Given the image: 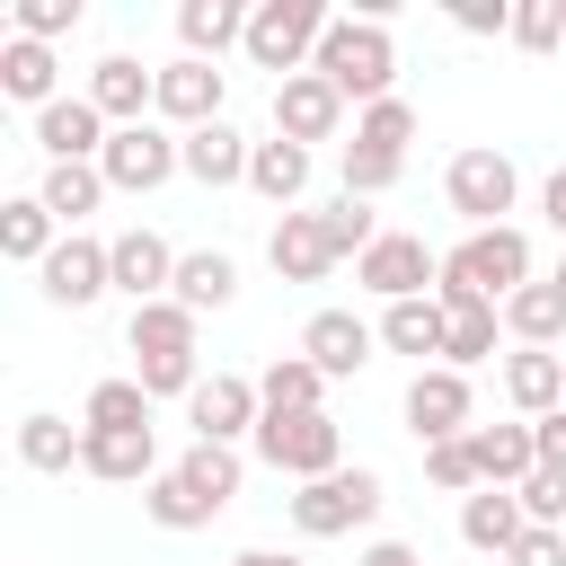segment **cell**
Wrapping results in <instances>:
<instances>
[{"instance_id":"1","label":"cell","mask_w":566,"mask_h":566,"mask_svg":"<svg viewBox=\"0 0 566 566\" xmlns=\"http://www.w3.org/2000/svg\"><path fill=\"white\" fill-rule=\"evenodd\" d=\"M195 336H203V318H195V310H177V301H142V310L124 318L133 380H142L150 398H195V380H203Z\"/></svg>"},{"instance_id":"44","label":"cell","mask_w":566,"mask_h":566,"mask_svg":"<svg viewBox=\"0 0 566 566\" xmlns=\"http://www.w3.org/2000/svg\"><path fill=\"white\" fill-rule=\"evenodd\" d=\"M80 27V0H18L9 9V35H35V44H62Z\"/></svg>"},{"instance_id":"26","label":"cell","mask_w":566,"mask_h":566,"mask_svg":"<svg viewBox=\"0 0 566 566\" xmlns=\"http://www.w3.org/2000/svg\"><path fill=\"white\" fill-rule=\"evenodd\" d=\"M168 301H177V310H195V318H203V310H230V301H239V256H230V248H186V256H177V292H168Z\"/></svg>"},{"instance_id":"12","label":"cell","mask_w":566,"mask_h":566,"mask_svg":"<svg viewBox=\"0 0 566 566\" xmlns=\"http://www.w3.org/2000/svg\"><path fill=\"white\" fill-rule=\"evenodd\" d=\"M186 424H195V442H230L239 451V433L265 424V398H256L248 371H203L195 398H186Z\"/></svg>"},{"instance_id":"5","label":"cell","mask_w":566,"mask_h":566,"mask_svg":"<svg viewBox=\"0 0 566 566\" xmlns=\"http://www.w3.org/2000/svg\"><path fill=\"white\" fill-rule=\"evenodd\" d=\"M380 504H389V486H380V469H363V460L283 495V513H292V531H301V539H345V531H363Z\"/></svg>"},{"instance_id":"34","label":"cell","mask_w":566,"mask_h":566,"mask_svg":"<svg viewBox=\"0 0 566 566\" xmlns=\"http://www.w3.org/2000/svg\"><path fill=\"white\" fill-rule=\"evenodd\" d=\"M80 433H88V424L35 407V416H18V460H27L35 478H62V469H80Z\"/></svg>"},{"instance_id":"23","label":"cell","mask_w":566,"mask_h":566,"mask_svg":"<svg viewBox=\"0 0 566 566\" xmlns=\"http://www.w3.org/2000/svg\"><path fill=\"white\" fill-rule=\"evenodd\" d=\"M504 398H513V416H557L566 407V354H548V345H522V354H504Z\"/></svg>"},{"instance_id":"39","label":"cell","mask_w":566,"mask_h":566,"mask_svg":"<svg viewBox=\"0 0 566 566\" xmlns=\"http://www.w3.org/2000/svg\"><path fill=\"white\" fill-rule=\"evenodd\" d=\"M354 142H363V150H389V159H407V142H416V106H407V97H380V106H363V115H354Z\"/></svg>"},{"instance_id":"36","label":"cell","mask_w":566,"mask_h":566,"mask_svg":"<svg viewBox=\"0 0 566 566\" xmlns=\"http://www.w3.org/2000/svg\"><path fill=\"white\" fill-rule=\"evenodd\" d=\"M150 407H159V398L124 371V380H97V389H88L80 424H88V433H150Z\"/></svg>"},{"instance_id":"10","label":"cell","mask_w":566,"mask_h":566,"mask_svg":"<svg viewBox=\"0 0 566 566\" xmlns=\"http://www.w3.org/2000/svg\"><path fill=\"white\" fill-rule=\"evenodd\" d=\"M398 416H407V433H416V442H451V433H478V389H469V371L424 363V371L407 380Z\"/></svg>"},{"instance_id":"18","label":"cell","mask_w":566,"mask_h":566,"mask_svg":"<svg viewBox=\"0 0 566 566\" xmlns=\"http://www.w3.org/2000/svg\"><path fill=\"white\" fill-rule=\"evenodd\" d=\"M265 265H274L283 283H327L345 256L327 248V221H318V212H283L274 239H265Z\"/></svg>"},{"instance_id":"37","label":"cell","mask_w":566,"mask_h":566,"mask_svg":"<svg viewBox=\"0 0 566 566\" xmlns=\"http://www.w3.org/2000/svg\"><path fill=\"white\" fill-rule=\"evenodd\" d=\"M504 327H513L522 345H548V354H557V336H566V301H557V283H522V292L504 301Z\"/></svg>"},{"instance_id":"17","label":"cell","mask_w":566,"mask_h":566,"mask_svg":"<svg viewBox=\"0 0 566 566\" xmlns=\"http://www.w3.org/2000/svg\"><path fill=\"white\" fill-rule=\"evenodd\" d=\"M106 115L88 106V97H53L44 115H35V150H44V168H71V159H97L106 150Z\"/></svg>"},{"instance_id":"43","label":"cell","mask_w":566,"mask_h":566,"mask_svg":"<svg viewBox=\"0 0 566 566\" xmlns=\"http://www.w3.org/2000/svg\"><path fill=\"white\" fill-rule=\"evenodd\" d=\"M336 168H345V195H363V203H371V195H389V186L407 177V159H389V150H363V142H345V159H336Z\"/></svg>"},{"instance_id":"9","label":"cell","mask_w":566,"mask_h":566,"mask_svg":"<svg viewBox=\"0 0 566 566\" xmlns=\"http://www.w3.org/2000/svg\"><path fill=\"white\" fill-rule=\"evenodd\" d=\"M354 283H363L380 310H389V301H424V292L442 283V256H433L416 230H380V239L354 256Z\"/></svg>"},{"instance_id":"28","label":"cell","mask_w":566,"mask_h":566,"mask_svg":"<svg viewBox=\"0 0 566 566\" xmlns=\"http://www.w3.org/2000/svg\"><path fill=\"white\" fill-rule=\"evenodd\" d=\"M168 469H177V486H186L195 504H212V513H230V495H239V478H248V460H239L230 442H186Z\"/></svg>"},{"instance_id":"48","label":"cell","mask_w":566,"mask_h":566,"mask_svg":"<svg viewBox=\"0 0 566 566\" xmlns=\"http://www.w3.org/2000/svg\"><path fill=\"white\" fill-rule=\"evenodd\" d=\"M531 433H539V469H566V407H557V416H539Z\"/></svg>"},{"instance_id":"4","label":"cell","mask_w":566,"mask_h":566,"mask_svg":"<svg viewBox=\"0 0 566 566\" xmlns=\"http://www.w3.org/2000/svg\"><path fill=\"white\" fill-rule=\"evenodd\" d=\"M327 0H256L248 9V62L256 71H274V80H292V71H310L318 62V44H327Z\"/></svg>"},{"instance_id":"45","label":"cell","mask_w":566,"mask_h":566,"mask_svg":"<svg viewBox=\"0 0 566 566\" xmlns=\"http://www.w3.org/2000/svg\"><path fill=\"white\" fill-rule=\"evenodd\" d=\"M513 495H522V513H531L539 531H566V469H531Z\"/></svg>"},{"instance_id":"41","label":"cell","mask_w":566,"mask_h":566,"mask_svg":"<svg viewBox=\"0 0 566 566\" xmlns=\"http://www.w3.org/2000/svg\"><path fill=\"white\" fill-rule=\"evenodd\" d=\"M318 221H327V248H336V256H363V248L380 239V212H371L363 195H336V203H327Z\"/></svg>"},{"instance_id":"38","label":"cell","mask_w":566,"mask_h":566,"mask_svg":"<svg viewBox=\"0 0 566 566\" xmlns=\"http://www.w3.org/2000/svg\"><path fill=\"white\" fill-rule=\"evenodd\" d=\"M142 513H150V522H159V531H212V522H221V513H212V504H195V495H186V486H177V469H159V478H150V486H142Z\"/></svg>"},{"instance_id":"51","label":"cell","mask_w":566,"mask_h":566,"mask_svg":"<svg viewBox=\"0 0 566 566\" xmlns=\"http://www.w3.org/2000/svg\"><path fill=\"white\" fill-rule=\"evenodd\" d=\"M230 566H310V557H292V548H239Z\"/></svg>"},{"instance_id":"35","label":"cell","mask_w":566,"mask_h":566,"mask_svg":"<svg viewBox=\"0 0 566 566\" xmlns=\"http://www.w3.org/2000/svg\"><path fill=\"white\" fill-rule=\"evenodd\" d=\"M380 345H389V354H416V371L442 363V301H433V292H424V301H389V310H380Z\"/></svg>"},{"instance_id":"33","label":"cell","mask_w":566,"mask_h":566,"mask_svg":"<svg viewBox=\"0 0 566 566\" xmlns=\"http://www.w3.org/2000/svg\"><path fill=\"white\" fill-rule=\"evenodd\" d=\"M35 195H44V212H53L62 230H80L115 186H106V168H97V159H71V168H44V177H35Z\"/></svg>"},{"instance_id":"31","label":"cell","mask_w":566,"mask_h":566,"mask_svg":"<svg viewBox=\"0 0 566 566\" xmlns=\"http://www.w3.org/2000/svg\"><path fill=\"white\" fill-rule=\"evenodd\" d=\"M62 239H71V230L44 212V195H9V203H0V256H9V265H44Z\"/></svg>"},{"instance_id":"15","label":"cell","mask_w":566,"mask_h":566,"mask_svg":"<svg viewBox=\"0 0 566 566\" xmlns=\"http://www.w3.org/2000/svg\"><path fill=\"white\" fill-rule=\"evenodd\" d=\"M106 256H115V292H124L133 310L177 292V248H168L159 230H142V221H133V230H115V239H106Z\"/></svg>"},{"instance_id":"52","label":"cell","mask_w":566,"mask_h":566,"mask_svg":"<svg viewBox=\"0 0 566 566\" xmlns=\"http://www.w3.org/2000/svg\"><path fill=\"white\" fill-rule=\"evenodd\" d=\"M548 283H557V301H566V256H557V274H548Z\"/></svg>"},{"instance_id":"14","label":"cell","mask_w":566,"mask_h":566,"mask_svg":"<svg viewBox=\"0 0 566 566\" xmlns=\"http://www.w3.org/2000/svg\"><path fill=\"white\" fill-rule=\"evenodd\" d=\"M274 133L283 142H336L345 133V97L318 80V71H292V80H274Z\"/></svg>"},{"instance_id":"16","label":"cell","mask_w":566,"mask_h":566,"mask_svg":"<svg viewBox=\"0 0 566 566\" xmlns=\"http://www.w3.org/2000/svg\"><path fill=\"white\" fill-rule=\"evenodd\" d=\"M106 124H150L159 115V71L150 62H133V53H106L97 71H88V88H80Z\"/></svg>"},{"instance_id":"7","label":"cell","mask_w":566,"mask_h":566,"mask_svg":"<svg viewBox=\"0 0 566 566\" xmlns=\"http://www.w3.org/2000/svg\"><path fill=\"white\" fill-rule=\"evenodd\" d=\"M442 203H451L469 230H504V212L522 203V168H513L504 150L469 142V150H451V168H442Z\"/></svg>"},{"instance_id":"32","label":"cell","mask_w":566,"mask_h":566,"mask_svg":"<svg viewBox=\"0 0 566 566\" xmlns=\"http://www.w3.org/2000/svg\"><path fill=\"white\" fill-rule=\"evenodd\" d=\"M256 398H265V416H318L327 407V371L310 354H274L256 371Z\"/></svg>"},{"instance_id":"20","label":"cell","mask_w":566,"mask_h":566,"mask_svg":"<svg viewBox=\"0 0 566 566\" xmlns=\"http://www.w3.org/2000/svg\"><path fill=\"white\" fill-rule=\"evenodd\" d=\"M433 301H442V363L451 371H478L495 354V336H504V310L495 301H469V292H433Z\"/></svg>"},{"instance_id":"49","label":"cell","mask_w":566,"mask_h":566,"mask_svg":"<svg viewBox=\"0 0 566 566\" xmlns=\"http://www.w3.org/2000/svg\"><path fill=\"white\" fill-rule=\"evenodd\" d=\"M539 212H548V230L566 239V168H548V186H539Z\"/></svg>"},{"instance_id":"40","label":"cell","mask_w":566,"mask_h":566,"mask_svg":"<svg viewBox=\"0 0 566 566\" xmlns=\"http://www.w3.org/2000/svg\"><path fill=\"white\" fill-rule=\"evenodd\" d=\"M424 478H433L442 495H460V504L486 486V478H478V451H469V433H451V442H424Z\"/></svg>"},{"instance_id":"21","label":"cell","mask_w":566,"mask_h":566,"mask_svg":"<svg viewBox=\"0 0 566 566\" xmlns=\"http://www.w3.org/2000/svg\"><path fill=\"white\" fill-rule=\"evenodd\" d=\"M80 469L106 486H150L159 478V424L150 433H80Z\"/></svg>"},{"instance_id":"2","label":"cell","mask_w":566,"mask_h":566,"mask_svg":"<svg viewBox=\"0 0 566 566\" xmlns=\"http://www.w3.org/2000/svg\"><path fill=\"white\" fill-rule=\"evenodd\" d=\"M310 71H318L345 106H380V97H398V35H389V18H336Z\"/></svg>"},{"instance_id":"27","label":"cell","mask_w":566,"mask_h":566,"mask_svg":"<svg viewBox=\"0 0 566 566\" xmlns=\"http://www.w3.org/2000/svg\"><path fill=\"white\" fill-rule=\"evenodd\" d=\"M469 451H478V478H486V486H522V478L539 469V433H531V416H513V424H478Z\"/></svg>"},{"instance_id":"47","label":"cell","mask_w":566,"mask_h":566,"mask_svg":"<svg viewBox=\"0 0 566 566\" xmlns=\"http://www.w3.org/2000/svg\"><path fill=\"white\" fill-rule=\"evenodd\" d=\"M504 566H566V531H539V522H531V531L513 539V557H504Z\"/></svg>"},{"instance_id":"50","label":"cell","mask_w":566,"mask_h":566,"mask_svg":"<svg viewBox=\"0 0 566 566\" xmlns=\"http://www.w3.org/2000/svg\"><path fill=\"white\" fill-rule=\"evenodd\" d=\"M354 566H424V557H416V548H407V539H371V548H363V557H354Z\"/></svg>"},{"instance_id":"24","label":"cell","mask_w":566,"mask_h":566,"mask_svg":"<svg viewBox=\"0 0 566 566\" xmlns=\"http://www.w3.org/2000/svg\"><path fill=\"white\" fill-rule=\"evenodd\" d=\"M0 97H18V106H53L62 97V62H53V44H35V35H9L0 44Z\"/></svg>"},{"instance_id":"8","label":"cell","mask_w":566,"mask_h":566,"mask_svg":"<svg viewBox=\"0 0 566 566\" xmlns=\"http://www.w3.org/2000/svg\"><path fill=\"white\" fill-rule=\"evenodd\" d=\"M97 168H106L115 195H159L168 177H186V133H168V124H115L106 150H97Z\"/></svg>"},{"instance_id":"13","label":"cell","mask_w":566,"mask_h":566,"mask_svg":"<svg viewBox=\"0 0 566 566\" xmlns=\"http://www.w3.org/2000/svg\"><path fill=\"white\" fill-rule=\"evenodd\" d=\"M221 97H230V71H221V62L177 53V62L159 71V124H168V133H203V124H221Z\"/></svg>"},{"instance_id":"42","label":"cell","mask_w":566,"mask_h":566,"mask_svg":"<svg viewBox=\"0 0 566 566\" xmlns=\"http://www.w3.org/2000/svg\"><path fill=\"white\" fill-rule=\"evenodd\" d=\"M513 44L522 53H566V0H513Z\"/></svg>"},{"instance_id":"11","label":"cell","mask_w":566,"mask_h":566,"mask_svg":"<svg viewBox=\"0 0 566 566\" xmlns=\"http://www.w3.org/2000/svg\"><path fill=\"white\" fill-rule=\"evenodd\" d=\"M35 292L53 301V310H97L106 292H115V256H106V239H88V230H71L44 265H35Z\"/></svg>"},{"instance_id":"6","label":"cell","mask_w":566,"mask_h":566,"mask_svg":"<svg viewBox=\"0 0 566 566\" xmlns=\"http://www.w3.org/2000/svg\"><path fill=\"white\" fill-rule=\"evenodd\" d=\"M256 460L274 469V478H292V486H310V478H336L345 469V424L318 407V416H265L256 433Z\"/></svg>"},{"instance_id":"25","label":"cell","mask_w":566,"mask_h":566,"mask_svg":"<svg viewBox=\"0 0 566 566\" xmlns=\"http://www.w3.org/2000/svg\"><path fill=\"white\" fill-rule=\"evenodd\" d=\"M248 150H256V142L221 115V124L186 133V177H195V186H212V195H221V186H248Z\"/></svg>"},{"instance_id":"46","label":"cell","mask_w":566,"mask_h":566,"mask_svg":"<svg viewBox=\"0 0 566 566\" xmlns=\"http://www.w3.org/2000/svg\"><path fill=\"white\" fill-rule=\"evenodd\" d=\"M460 35H513V0H451Z\"/></svg>"},{"instance_id":"29","label":"cell","mask_w":566,"mask_h":566,"mask_svg":"<svg viewBox=\"0 0 566 566\" xmlns=\"http://www.w3.org/2000/svg\"><path fill=\"white\" fill-rule=\"evenodd\" d=\"M177 44H186L195 62H221V53L248 44V9H239V0H186V9H177Z\"/></svg>"},{"instance_id":"30","label":"cell","mask_w":566,"mask_h":566,"mask_svg":"<svg viewBox=\"0 0 566 566\" xmlns=\"http://www.w3.org/2000/svg\"><path fill=\"white\" fill-rule=\"evenodd\" d=\"M248 186H256L265 203L301 212V195H310V150H301V142H283V133H265V142L248 150Z\"/></svg>"},{"instance_id":"3","label":"cell","mask_w":566,"mask_h":566,"mask_svg":"<svg viewBox=\"0 0 566 566\" xmlns=\"http://www.w3.org/2000/svg\"><path fill=\"white\" fill-rule=\"evenodd\" d=\"M522 283H539L531 274V230L522 221H504V230H469L460 248H442V283L433 292H469V301H513Z\"/></svg>"},{"instance_id":"22","label":"cell","mask_w":566,"mask_h":566,"mask_svg":"<svg viewBox=\"0 0 566 566\" xmlns=\"http://www.w3.org/2000/svg\"><path fill=\"white\" fill-rule=\"evenodd\" d=\"M522 531H531V513H522V495H513V486H478V495L460 504V539H469L478 557H495V566L513 557V539H522Z\"/></svg>"},{"instance_id":"19","label":"cell","mask_w":566,"mask_h":566,"mask_svg":"<svg viewBox=\"0 0 566 566\" xmlns=\"http://www.w3.org/2000/svg\"><path fill=\"white\" fill-rule=\"evenodd\" d=\"M371 345H380V327H371V318H354V310H318V318L301 327V354H310L327 380H354V371L371 363Z\"/></svg>"}]
</instances>
